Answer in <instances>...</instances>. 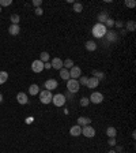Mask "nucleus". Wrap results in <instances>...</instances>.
I'll use <instances>...</instances> for the list:
<instances>
[{
  "label": "nucleus",
  "instance_id": "26",
  "mask_svg": "<svg viewBox=\"0 0 136 153\" xmlns=\"http://www.w3.org/2000/svg\"><path fill=\"white\" fill-rule=\"evenodd\" d=\"M49 59H50V56H49V54H48V52H41L40 60L42 62V63H46V62H49Z\"/></svg>",
  "mask_w": 136,
  "mask_h": 153
},
{
  "label": "nucleus",
  "instance_id": "25",
  "mask_svg": "<svg viewBox=\"0 0 136 153\" xmlns=\"http://www.w3.org/2000/svg\"><path fill=\"white\" fill-rule=\"evenodd\" d=\"M7 79H8V72L0 71V85L5 83V82H7Z\"/></svg>",
  "mask_w": 136,
  "mask_h": 153
},
{
  "label": "nucleus",
  "instance_id": "20",
  "mask_svg": "<svg viewBox=\"0 0 136 153\" xmlns=\"http://www.w3.org/2000/svg\"><path fill=\"white\" fill-rule=\"evenodd\" d=\"M60 76H61V79L63 81H68V79H71L69 78V70H67V68H61L60 70Z\"/></svg>",
  "mask_w": 136,
  "mask_h": 153
},
{
  "label": "nucleus",
  "instance_id": "13",
  "mask_svg": "<svg viewBox=\"0 0 136 153\" xmlns=\"http://www.w3.org/2000/svg\"><path fill=\"white\" fill-rule=\"evenodd\" d=\"M98 85H100V81H98L95 76H90V78L87 79V85L86 86L89 88V89H95Z\"/></svg>",
  "mask_w": 136,
  "mask_h": 153
},
{
  "label": "nucleus",
  "instance_id": "40",
  "mask_svg": "<svg viewBox=\"0 0 136 153\" xmlns=\"http://www.w3.org/2000/svg\"><path fill=\"white\" fill-rule=\"evenodd\" d=\"M26 122H27V123H32V122H33V118H27Z\"/></svg>",
  "mask_w": 136,
  "mask_h": 153
},
{
  "label": "nucleus",
  "instance_id": "36",
  "mask_svg": "<svg viewBox=\"0 0 136 153\" xmlns=\"http://www.w3.org/2000/svg\"><path fill=\"white\" fill-rule=\"evenodd\" d=\"M34 11H36V15H42V14H44V10L41 8V7H38V8H36V10H34Z\"/></svg>",
  "mask_w": 136,
  "mask_h": 153
},
{
  "label": "nucleus",
  "instance_id": "15",
  "mask_svg": "<svg viewBox=\"0 0 136 153\" xmlns=\"http://www.w3.org/2000/svg\"><path fill=\"white\" fill-rule=\"evenodd\" d=\"M69 134L72 135V137H78V135H80L82 134V127L78 126V124L72 126L71 129H69Z\"/></svg>",
  "mask_w": 136,
  "mask_h": 153
},
{
  "label": "nucleus",
  "instance_id": "29",
  "mask_svg": "<svg viewBox=\"0 0 136 153\" xmlns=\"http://www.w3.org/2000/svg\"><path fill=\"white\" fill-rule=\"evenodd\" d=\"M79 103H80L82 107H87V105L90 104V100H89V97H82Z\"/></svg>",
  "mask_w": 136,
  "mask_h": 153
},
{
  "label": "nucleus",
  "instance_id": "27",
  "mask_svg": "<svg viewBox=\"0 0 136 153\" xmlns=\"http://www.w3.org/2000/svg\"><path fill=\"white\" fill-rule=\"evenodd\" d=\"M73 11H75V13H82V11H83V4H82V3H73Z\"/></svg>",
  "mask_w": 136,
  "mask_h": 153
},
{
  "label": "nucleus",
  "instance_id": "6",
  "mask_svg": "<svg viewBox=\"0 0 136 153\" xmlns=\"http://www.w3.org/2000/svg\"><path fill=\"white\" fill-rule=\"evenodd\" d=\"M82 135H84L86 138H93V137H95V129L90 124L82 127Z\"/></svg>",
  "mask_w": 136,
  "mask_h": 153
},
{
  "label": "nucleus",
  "instance_id": "33",
  "mask_svg": "<svg viewBox=\"0 0 136 153\" xmlns=\"http://www.w3.org/2000/svg\"><path fill=\"white\" fill-rule=\"evenodd\" d=\"M105 26H106V27H113L114 26V21L112 18H109L108 21L105 22Z\"/></svg>",
  "mask_w": 136,
  "mask_h": 153
},
{
  "label": "nucleus",
  "instance_id": "9",
  "mask_svg": "<svg viewBox=\"0 0 136 153\" xmlns=\"http://www.w3.org/2000/svg\"><path fill=\"white\" fill-rule=\"evenodd\" d=\"M45 89L49 90V92H52V90L57 89V86H59V83H57V81L56 79H48V81H45Z\"/></svg>",
  "mask_w": 136,
  "mask_h": 153
},
{
  "label": "nucleus",
  "instance_id": "24",
  "mask_svg": "<svg viewBox=\"0 0 136 153\" xmlns=\"http://www.w3.org/2000/svg\"><path fill=\"white\" fill-rule=\"evenodd\" d=\"M10 21L12 22V25H19V22H21V17H19L18 14H12V15L10 17Z\"/></svg>",
  "mask_w": 136,
  "mask_h": 153
},
{
  "label": "nucleus",
  "instance_id": "37",
  "mask_svg": "<svg viewBox=\"0 0 136 153\" xmlns=\"http://www.w3.org/2000/svg\"><path fill=\"white\" fill-rule=\"evenodd\" d=\"M114 26H117V27H122V26H124V23H122L121 21H118V22H114Z\"/></svg>",
  "mask_w": 136,
  "mask_h": 153
},
{
  "label": "nucleus",
  "instance_id": "43",
  "mask_svg": "<svg viewBox=\"0 0 136 153\" xmlns=\"http://www.w3.org/2000/svg\"><path fill=\"white\" fill-rule=\"evenodd\" d=\"M0 13H1V7H0Z\"/></svg>",
  "mask_w": 136,
  "mask_h": 153
},
{
  "label": "nucleus",
  "instance_id": "41",
  "mask_svg": "<svg viewBox=\"0 0 136 153\" xmlns=\"http://www.w3.org/2000/svg\"><path fill=\"white\" fill-rule=\"evenodd\" d=\"M1 101H3V95L0 93V103H1Z\"/></svg>",
  "mask_w": 136,
  "mask_h": 153
},
{
  "label": "nucleus",
  "instance_id": "22",
  "mask_svg": "<svg viewBox=\"0 0 136 153\" xmlns=\"http://www.w3.org/2000/svg\"><path fill=\"white\" fill-rule=\"evenodd\" d=\"M73 66H75V64H73V60H72V59H65V60L63 62V67L67 68V70H71Z\"/></svg>",
  "mask_w": 136,
  "mask_h": 153
},
{
  "label": "nucleus",
  "instance_id": "32",
  "mask_svg": "<svg viewBox=\"0 0 136 153\" xmlns=\"http://www.w3.org/2000/svg\"><path fill=\"white\" fill-rule=\"evenodd\" d=\"M87 79H89V76H79V85H87Z\"/></svg>",
  "mask_w": 136,
  "mask_h": 153
},
{
  "label": "nucleus",
  "instance_id": "1",
  "mask_svg": "<svg viewBox=\"0 0 136 153\" xmlns=\"http://www.w3.org/2000/svg\"><path fill=\"white\" fill-rule=\"evenodd\" d=\"M106 32H108V29H106L105 25L95 23L94 26H93V36H94L95 38H102V37H105Z\"/></svg>",
  "mask_w": 136,
  "mask_h": 153
},
{
  "label": "nucleus",
  "instance_id": "2",
  "mask_svg": "<svg viewBox=\"0 0 136 153\" xmlns=\"http://www.w3.org/2000/svg\"><path fill=\"white\" fill-rule=\"evenodd\" d=\"M40 101L42 104H49L52 103V99H53V95H52V92H49V90H41L40 93Z\"/></svg>",
  "mask_w": 136,
  "mask_h": 153
},
{
  "label": "nucleus",
  "instance_id": "21",
  "mask_svg": "<svg viewBox=\"0 0 136 153\" xmlns=\"http://www.w3.org/2000/svg\"><path fill=\"white\" fill-rule=\"evenodd\" d=\"M106 135H108L109 138H116V135H117V130H116L114 127L109 126L108 129H106Z\"/></svg>",
  "mask_w": 136,
  "mask_h": 153
},
{
  "label": "nucleus",
  "instance_id": "11",
  "mask_svg": "<svg viewBox=\"0 0 136 153\" xmlns=\"http://www.w3.org/2000/svg\"><path fill=\"white\" fill-rule=\"evenodd\" d=\"M50 66L54 68V70H61L63 68V60L60 58H53L52 59V63H50Z\"/></svg>",
  "mask_w": 136,
  "mask_h": 153
},
{
  "label": "nucleus",
  "instance_id": "39",
  "mask_svg": "<svg viewBox=\"0 0 136 153\" xmlns=\"http://www.w3.org/2000/svg\"><path fill=\"white\" fill-rule=\"evenodd\" d=\"M116 152H120V153H121V152H122V146H117V150H116Z\"/></svg>",
  "mask_w": 136,
  "mask_h": 153
},
{
  "label": "nucleus",
  "instance_id": "8",
  "mask_svg": "<svg viewBox=\"0 0 136 153\" xmlns=\"http://www.w3.org/2000/svg\"><path fill=\"white\" fill-rule=\"evenodd\" d=\"M32 70L33 72H41L44 70V63L41 62L40 59H37V60H34L32 63Z\"/></svg>",
  "mask_w": 136,
  "mask_h": 153
},
{
  "label": "nucleus",
  "instance_id": "38",
  "mask_svg": "<svg viewBox=\"0 0 136 153\" xmlns=\"http://www.w3.org/2000/svg\"><path fill=\"white\" fill-rule=\"evenodd\" d=\"M50 67H52V66H50V63H49V62H46V63H44V68H48V70H49Z\"/></svg>",
  "mask_w": 136,
  "mask_h": 153
},
{
  "label": "nucleus",
  "instance_id": "42",
  "mask_svg": "<svg viewBox=\"0 0 136 153\" xmlns=\"http://www.w3.org/2000/svg\"><path fill=\"white\" fill-rule=\"evenodd\" d=\"M108 153H117V152H116V150H113V149H112V150H109Z\"/></svg>",
  "mask_w": 136,
  "mask_h": 153
},
{
  "label": "nucleus",
  "instance_id": "31",
  "mask_svg": "<svg viewBox=\"0 0 136 153\" xmlns=\"http://www.w3.org/2000/svg\"><path fill=\"white\" fill-rule=\"evenodd\" d=\"M12 4V0H0V7H7Z\"/></svg>",
  "mask_w": 136,
  "mask_h": 153
},
{
  "label": "nucleus",
  "instance_id": "16",
  "mask_svg": "<svg viewBox=\"0 0 136 153\" xmlns=\"http://www.w3.org/2000/svg\"><path fill=\"white\" fill-rule=\"evenodd\" d=\"M98 23H101V25H105V22L109 19V15H108V13L106 11H102V13H100L98 14Z\"/></svg>",
  "mask_w": 136,
  "mask_h": 153
},
{
  "label": "nucleus",
  "instance_id": "3",
  "mask_svg": "<svg viewBox=\"0 0 136 153\" xmlns=\"http://www.w3.org/2000/svg\"><path fill=\"white\" fill-rule=\"evenodd\" d=\"M67 89L69 93H78L79 89H80V85L78 79H68L67 81Z\"/></svg>",
  "mask_w": 136,
  "mask_h": 153
},
{
  "label": "nucleus",
  "instance_id": "12",
  "mask_svg": "<svg viewBox=\"0 0 136 153\" xmlns=\"http://www.w3.org/2000/svg\"><path fill=\"white\" fill-rule=\"evenodd\" d=\"M16 101H18L21 105H25V104L29 103V97H27L26 93L21 92V93H18V95H16Z\"/></svg>",
  "mask_w": 136,
  "mask_h": 153
},
{
  "label": "nucleus",
  "instance_id": "5",
  "mask_svg": "<svg viewBox=\"0 0 136 153\" xmlns=\"http://www.w3.org/2000/svg\"><path fill=\"white\" fill-rule=\"evenodd\" d=\"M89 100H90V103H93V104H101L104 101V95L100 93V92H93L90 95V97H89Z\"/></svg>",
  "mask_w": 136,
  "mask_h": 153
},
{
  "label": "nucleus",
  "instance_id": "23",
  "mask_svg": "<svg viewBox=\"0 0 136 153\" xmlns=\"http://www.w3.org/2000/svg\"><path fill=\"white\" fill-rule=\"evenodd\" d=\"M124 26L127 27V30L128 32H135V29H136V23H135V21H128Z\"/></svg>",
  "mask_w": 136,
  "mask_h": 153
},
{
  "label": "nucleus",
  "instance_id": "19",
  "mask_svg": "<svg viewBox=\"0 0 136 153\" xmlns=\"http://www.w3.org/2000/svg\"><path fill=\"white\" fill-rule=\"evenodd\" d=\"M29 93H30V96H37L38 93H40V86L37 85V83L30 85V88H29Z\"/></svg>",
  "mask_w": 136,
  "mask_h": 153
},
{
  "label": "nucleus",
  "instance_id": "14",
  "mask_svg": "<svg viewBox=\"0 0 136 153\" xmlns=\"http://www.w3.org/2000/svg\"><path fill=\"white\" fill-rule=\"evenodd\" d=\"M90 123H91L90 118H87V116H79L78 118V126L84 127V126H89Z\"/></svg>",
  "mask_w": 136,
  "mask_h": 153
},
{
  "label": "nucleus",
  "instance_id": "28",
  "mask_svg": "<svg viewBox=\"0 0 136 153\" xmlns=\"http://www.w3.org/2000/svg\"><path fill=\"white\" fill-rule=\"evenodd\" d=\"M93 75H94L95 78L100 81V79H104L105 74H104V72H101V71H97V70H94V71H93Z\"/></svg>",
  "mask_w": 136,
  "mask_h": 153
},
{
  "label": "nucleus",
  "instance_id": "35",
  "mask_svg": "<svg viewBox=\"0 0 136 153\" xmlns=\"http://www.w3.org/2000/svg\"><path fill=\"white\" fill-rule=\"evenodd\" d=\"M33 4L36 6V8H38V7H41V4H42V0H33Z\"/></svg>",
  "mask_w": 136,
  "mask_h": 153
},
{
  "label": "nucleus",
  "instance_id": "44",
  "mask_svg": "<svg viewBox=\"0 0 136 153\" xmlns=\"http://www.w3.org/2000/svg\"><path fill=\"white\" fill-rule=\"evenodd\" d=\"M121 153H127V152H121Z\"/></svg>",
  "mask_w": 136,
  "mask_h": 153
},
{
  "label": "nucleus",
  "instance_id": "10",
  "mask_svg": "<svg viewBox=\"0 0 136 153\" xmlns=\"http://www.w3.org/2000/svg\"><path fill=\"white\" fill-rule=\"evenodd\" d=\"M105 36H106V40H108L109 42H114V41H117V38H118L117 32H114V30H108Z\"/></svg>",
  "mask_w": 136,
  "mask_h": 153
},
{
  "label": "nucleus",
  "instance_id": "18",
  "mask_svg": "<svg viewBox=\"0 0 136 153\" xmlns=\"http://www.w3.org/2000/svg\"><path fill=\"white\" fill-rule=\"evenodd\" d=\"M84 47H86V49L89 51V52H93V51H95V49H97V44H95V41H93V40L86 41V44H84Z\"/></svg>",
  "mask_w": 136,
  "mask_h": 153
},
{
  "label": "nucleus",
  "instance_id": "7",
  "mask_svg": "<svg viewBox=\"0 0 136 153\" xmlns=\"http://www.w3.org/2000/svg\"><path fill=\"white\" fill-rule=\"evenodd\" d=\"M79 76H82V70H80V67H78V66H73V67L69 70V78H71V79H78Z\"/></svg>",
  "mask_w": 136,
  "mask_h": 153
},
{
  "label": "nucleus",
  "instance_id": "4",
  "mask_svg": "<svg viewBox=\"0 0 136 153\" xmlns=\"http://www.w3.org/2000/svg\"><path fill=\"white\" fill-rule=\"evenodd\" d=\"M52 103L54 104V107H63L65 104V96L61 95V93H57V95H53V99H52Z\"/></svg>",
  "mask_w": 136,
  "mask_h": 153
},
{
  "label": "nucleus",
  "instance_id": "17",
  "mask_svg": "<svg viewBox=\"0 0 136 153\" xmlns=\"http://www.w3.org/2000/svg\"><path fill=\"white\" fill-rule=\"evenodd\" d=\"M19 32H21V27H19V25H10L8 27V33L10 34H12V36H16V34H19Z\"/></svg>",
  "mask_w": 136,
  "mask_h": 153
},
{
  "label": "nucleus",
  "instance_id": "34",
  "mask_svg": "<svg viewBox=\"0 0 136 153\" xmlns=\"http://www.w3.org/2000/svg\"><path fill=\"white\" fill-rule=\"evenodd\" d=\"M108 144L110 145V146H116V145H117V141H116V138H109Z\"/></svg>",
  "mask_w": 136,
  "mask_h": 153
},
{
  "label": "nucleus",
  "instance_id": "30",
  "mask_svg": "<svg viewBox=\"0 0 136 153\" xmlns=\"http://www.w3.org/2000/svg\"><path fill=\"white\" fill-rule=\"evenodd\" d=\"M124 4L127 6V7H129V8H133V7L136 6V1H135V0H125V3H124Z\"/></svg>",
  "mask_w": 136,
  "mask_h": 153
}]
</instances>
